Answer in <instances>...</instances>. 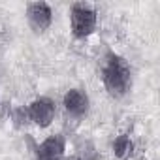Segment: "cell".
Segmentation results:
<instances>
[{
	"mask_svg": "<svg viewBox=\"0 0 160 160\" xmlns=\"http://www.w3.org/2000/svg\"><path fill=\"white\" fill-rule=\"evenodd\" d=\"M104 85H106V91L115 98H121L128 92L132 85V72L128 62L122 57L113 53L108 55V60L104 66Z\"/></svg>",
	"mask_w": 160,
	"mask_h": 160,
	"instance_id": "6da1fadb",
	"label": "cell"
},
{
	"mask_svg": "<svg viewBox=\"0 0 160 160\" xmlns=\"http://www.w3.org/2000/svg\"><path fill=\"white\" fill-rule=\"evenodd\" d=\"M70 23H72V34L75 38H87L96 28V12L85 2L73 4Z\"/></svg>",
	"mask_w": 160,
	"mask_h": 160,
	"instance_id": "7a4b0ae2",
	"label": "cell"
},
{
	"mask_svg": "<svg viewBox=\"0 0 160 160\" xmlns=\"http://www.w3.org/2000/svg\"><path fill=\"white\" fill-rule=\"evenodd\" d=\"M27 109L30 121L40 128H47L55 119V102L51 98H38Z\"/></svg>",
	"mask_w": 160,
	"mask_h": 160,
	"instance_id": "3957f363",
	"label": "cell"
},
{
	"mask_svg": "<svg viewBox=\"0 0 160 160\" xmlns=\"http://www.w3.org/2000/svg\"><path fill=\"white\" fill-rule=\"evenodd\" d=\"M27 17L34 32H43L51 27L53 21V12L47 2H32L27 8Z\"/></svg>",
	"mask_w": 160,
	"mask_h": 160,
	"instance_id": "277c9868",
	"label": "cell"
},
{
	"mask_svg": "<svg viewBox=\"0 0 160 160\" xmlns=\"http://www.w3.org/2000/svg\"><path fill=\"white\" fill-rule=\"evenodd\" d=\"M66 151V141L62 136H51L36 147L38 160H60Z\"/></svg>",
	"mask_w": 160,
	"mask_h": 160,
	"instance_id": "5b68a950",
	"label": "cell"
},
{
	"mask_svg": "<svg viewBox=\"0 0 160 160\" xmlns=\"http://www.w3.org/2000/svg\"><path fill=\"white\" fill-rule=\"evenodd\" d=\"M62 106L64 109L73 115V117H81L89 111V96L85 91L81 89H70L66 94H64V100H62Z\"/></svg>",
	"mask_w": 160,
	"mask_h": 160,
	"instance_id": "8992f818",
	"label": "cell"
},
{
	"mask_svg": "<svg viewBox=\"0 0 160 160\" xmlns=\"http://www.w3.org/2000/svg\"><path fill=\"white\" fill-rule=\"evenodd\" d=\"M111 149H113V154H115L117 160H128L132 156V152H134V141L126 134H122V136L115 138Z\"/></svg>",
	"mask_w": 160,
	"mask_h": 160,
	"instance_id": "52a82bcc",
	"label": "cell"
},
{
	"mask_svg": "<svg viewBox=\"0 0 160 160\" xmlns=\"http://www.w3.org/2000/svg\"><path fill=\"white\" fill-rule=\"evenodd\" d=\"M12 119H13L15 128H23V126L30 121V117H28V109H27V108H17V109H13Z\"/></svg>",
	"mask_w": 160,
	"mask_h": 160,
	"instance_id": "ba28073f",
	"label": "cell"
},
{
	"mask_svg": "<svg viewBox=\"0 0 160 160\" xmlns=\"http://www.w3.org/2000/svg\"><path fill=\"white\" fill-rule=\"evenodd\" d=\"M10 115H12V104L10 102H2L0 104V121L10 117Z\"/></svg>",
	"mask_w": 160,
	"mask_h": 160,
	"instance_id": "9c48e42d",
	"label": "cell"
},
{
	"mask_svg": "<svg viewBox=\"0 0 160 160\" xmlns=\"http://www.w3.org/2000/svg\"><path fill=\"white\" fill-rule=\"evenodd\" d=\"M87 160H104V158H102L100 154H96V152H92L91 156H87Z\"/></svg>",
	"mask_w": 160,
	"mask_h": 160,
	"instance_id": "30bf717a",
	"label": "cell"
},
{
	"mask_svg": "<svg viewBox=\"0 0 160 160\" xmlns=\"http://www.w3.org/2000/svg\"><path fill=\"white\" fill-rule=\"evenodd\" d=\"M73 160H87L85 156H77V158H73Z\"/></svg>",
	"mask_w": 160,
	"mask_h": 160,
	"instance_id": "8fae6325",
	"label": "cell"
},
{
	"mask_svg": "<svg viewBox=\"0 0 160 160\" xmlns=\"http://www.w3.org/2000/svg\"><path fill=\"white\" fill-rule=\"evenodd\" d=\"M141 160H143V158H141Z\"/></svg>",
	"mask_w": 160,
	"mask_h": 160,
	"instance_id": "7c38bea8",
	"label": "cell"
}]
</instances>
